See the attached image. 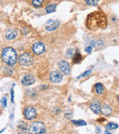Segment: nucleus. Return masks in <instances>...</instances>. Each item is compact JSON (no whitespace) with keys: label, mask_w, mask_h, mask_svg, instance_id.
Segmentation results:
<instances>
[{"label":"nucleus","mask_w":119,"mask_h":134,"mask_svg":"<svg viewBox=\"0 0 119 134\" xmlns=\"http://www.w3.org/2000/svg\"><path fill=\"white\" fill-rule=\"evenodd\" d=\"M85 24L88 29L92 31L97 29H104L107 26V18L101 11H95L88 15Z\"/></svg>","instance_id":"f257e3e1"},{"label":"nucleus","mask_w":119,"mask_h":134,"mask_svg":"<svg viewBox=\"0 0 119 134\" xmlns=\"http://www.w3.org/2000/svg\"><path fill=\"white\" fill-rule=\"evenodd\" d=\"M1 58L7 65L14 66L17 63L18 60V54H17L16 50L12 48H6L2 50L1 53Z\"/></svg>","instance_id":"f03ea898"},{"label":"nucleus","mask_w":119,"mask_h":134,"mask_svg":"<svg viewBox=\"0 0 119 134\" xmlns=\"http://www.w3.org/2000/svg\"><path fill=\"white\" fill-rule=\"evenodd\" d=\"M29 131L34 134H42L46 132V127L42 122L36 121L31 124L29 128Z\"/></svg>","instance_id":"7ed1b4c3"},{"label":"nucleus","mask_w":119,"mask_h":134,"mask_svg":"<svg viewBox=\"0 0 119 134\" xmlns=\"http://www.w3.org/2000/svg\"><path fill=\"white\" fill-rule=\"evenodd\" d=\"M18 62L23 67H29L33 64V57L29 53H23L18 58Z\"/></svg>","instance_id":"20e7f679"},{"label":"nucleus","mask_w":119,"mask_h":134,"mask_svg":"<svg viewBox=\"0 0 119 134\" xmlns=\"http://www.w3.org/2000/svg\"><path fill=\"white\" fill-rule=\"evenodd\" d=\"M24 116L29 120H34L37 117V111L33 107H27L24 109Z\"/></svg>","instance_id":"39448f33"},{"label":"nucleus","mask_w":119,"mask_h":134,"mask_svg":"<svg viewBox=\"0 0 119 134\" xmlns=\"http://www.w3.org/2000/svg\"><path fill=\"white\" fill-rule=\"evenodd\" d=\"M32 50L35 54L41 55L45 52V46L43 43L41 42H36L35 44L32 46Z\"/></svg>","instance_id":"423d86ee"},{"label":"nucleus","mask_w":119,"mask_h":134,"mask_svg":"<svg viewBox=\"0 0 119 134\" xmlns=\"http://www.w3.org/2000/svg\"><path fill=\"white\" fill-rule=\"evenodd\" d=\"M58 65H59V68L61 72H63L66 75L70 74V72H71V67H70V64L67 61L61 60V61H60L58 63Z\"/></svg>","instance_id":"0eeeda50"},{"label":"nucleus","mask_w":119,"mask_h":134,"mask_svg":"<svg viewBox=\"0 0 119 134\" xmlns=\"http://www.w3.org/2000/svg\"><path fill=\"white\" fill-rule=\"evenodd\" d=\"M60 25V22L57 21V20H49L46 23V26H45V28L48 31H53V30H56L58 28Z\"/></svg>","instance_id":"6e6552de"},{"label":"nucleus","mask_w":119,"mask_h":134,"mask_svg":"<svg viewBox=\"0 0 119 134\" xmlns=\"http://www.w3.org/2000/svg\"><path fill=\"white\" fill-rule=\"evenodd\" d=\"M50 81L53 83H60L62 80V74L59 71H52L50 76Z\"/></svg>","instance_id":"1a4fd4ad"},{"label":"nucleus","mask_w":119,"mask_h":134,"mask_svg":"<svg viewBox=\"0 0 119 134\" xmlns=\"http://www.w3.org/2000/svg\"><path fill=\"white\" fill-rule=\"evenodd\" d=\"M35 82V78L32 75H25L21 80V84L24 86H29Z\"/></svg>","instance_id":"9d476101"},{"label":"nucleus","mask_w":119,"mask_h":134,"mask_svg":"<svg viewBox=\"0 0 119 134\" xmlns=\"http://www.w3.org/2000/svg\"><path fill=\"white\" fill-rule=\"evenodd\" d=\"M6 38L9 39V40H12V39L16 38L18 37V31L16 29H13V28H9L6 31L5 33Z\"/></svg>","instance_id":"9b49d317"},{"label":"nucleus","mask_w":119,"mask_h":134,"mask_svg":"<svg viewBox=\"0 0 119 134\" xmlns=\"http://www.w3.org/2000/svg\"><path fill=\"white\" fill-rule=\"evenodd\" d=\"M90 109H92V111L94 114H100V112H101V106L97 101H94V102L91 103Z\"/></svg>","instance_id":"f8f14e48"},{"label":"nucleus","mask_w":119,"mask_h":134,"mask_svg":"<svg viewBox=\"0 0 119 134\" xmlns=\"http://www.w3.org/2000/svg\"><path fill=\"white\" fill-rule=\"evenodd\" d=\"M101 112L105 116H110L112 113V108L107 104H103L101 106Z\"/></svg>","instance_id":"ddd939ff"},{"label":"nucleus","mask_w":119,"mask_h":134,"mask_svg":"<svg viewBox=\"0 0 119 134\" xmlns=\"http://www.w3.org/2000/svg\"><path fill=\"white\" fill-rule=\"evenodd\" d=\"M95 91L98 95H103L104 91H105V88H104L102 83H97V84H95Z\"/></svg>","instance_id":"4468645a"},{"label":"nucleus","mask_w":119,"mask_h":134,"mask_svg":"<svg viewBox=\"0 0 119 134\" xmlns=\"http://www.w3.org/2000/svg\"><path fill=\"white\" fill-rule=\"evenodd\" d=\"M82 60V57L79 52H76L73 57V63H80L81 61Z\"/></svg>","instance_id":"2eb2a0df"},{"label":"nucleus","mask_w":119,"mask_h":134,"mask_svg":"<svg viewBox=\"0 0 119 134\" xmlns=\"http://www.w3.org/2000/svg\"><path fill=\"white\" fill-rule=\"evenodd\" d=\"M118 128V125L116 123H113V122H110V123H108L106 125V129L107 130H111V131H113V130H116Z\"/></svg>","instance_id":"dca6fc26"},{"label":"nucleus","mask_w":119,"mask_h":134,"mask_svg":"<svg viewBox=\"0 0 119 134\" xmlns=\"http://www.w3.org/2000/svg\"><path fill=\"white\" fill-rule=\"evenodd\" d=\"M31 2H32V5L35 7H39L43 4L44 0H32Z\"/></svg>","instance_id":"f3484780"},{"label":"nucleus","mask_w":119,"mask_h":134,"mask_svg":"<svg viewBox=\"0 0 119 134\" xmlns=\"http://www.w3.org/2000/svg\"><path fill=\"white\" fill-rule=\"evenodd\" d=\"M55 9H56V5H49L48 7H46V12L51 13L53 11H55Z\"/></svg>","instance_id":"a211bd4d"},{"label":"nucleus","mask_w":119,"mask_h":134,"mask_svg":"<svg viewBox=\"0 0 119 134\" xmlns=\"http://www.w3.org/2000/svg\"><path fill=\"white\" fill-rule=\"evenodd\" d=\"M85 3L89 5H97L98 0H85Z\"/></svg>","instance_id":"6ab92c4d"},{"label":"nucleus","mask_w":119,"mask_h":134,"mask_svg":"<svg viewBox=\"0 0 119 134\" xmlns=\"http://www.w3.org/2000/svg\"><path fill=\"white\" fill-rule=\"evenodd\" d=\"M73 124H76V125H80V126H85L86 125V122L84 121V120H73Z\"/></svg>","instance_id":"aec40b11"},{"label":"nucleus","mask_w":119,"mask_h":134,"mask_svg":"<svg viewBox=\"0 0 119 134\" xmlns=\"http://www.w3.org/2000/svg\"><path fill=\"white\" fill-rule=\"evenodd\" d=\"M91 73H92V70H86L84 73H82V74H81L80 76L78 77V79H80V78H84V77H87L88 75H90Z\"/></svg>","instance_id":"412c9836"},{"label":"nucleus","mask_w":119,"mask_h":134,"mask_svg":"<svg viewBox=\"0 0 119 134\" xmlns=\"http://www.w3.org/2000/svg\"><path fill=\"white\" fill-rule=\"evenodd\" d=\"M92 45L91 44H88V45H86V47H85V51L87 52V53H91V51H92Z\"/></svg>","instance_id":"4be33fe9"},{"label":"nucleus","mask_w":119,"mask_h":134,"mask_svg":"<svg viewBox=\"0 0 119 134\" xmlns=\"http://www.w3.org/2000/svg\"><path fill=\"white\" fill-rule=\"evenodd\" d=\"M10 66H8V67H7L5 69V72L7 73V75H12V73H13V69H10Z\"/></svg>","instance_id":"5701e85b"},{"label":"nucleus","mask_w":119,"mask_h":134,"mask_svg":"<svg viewBox=\"0 0 119 134\" xmlns=\"http://www.w3.org/2000/svg\"><path fill=\"white\" fill-rule=\"evenodd\" d=\"M1 103L3 104L4 107H7V98L6 97H3L1 99Z\"/></svg>","instance_id":"b1692460"},{"label":"nucleus","mask_w":119,"mask_h":134,"mask_svg":"<svg viewBox=\"0 0 119 134\" xmlns=\"http://www.w3.org/2000/svg\"><path fill=\"white\" fill-rule=\"evenodd\" d=\"M13 87L11 88V101L14 102V88H13Z\"/></svg>","instance_id":"393cba45"},{"label":"nucleus","mask_w":119,"mask_h":134,"mask_svg":"<svg viewBox=\"0 0 119 134\" xmlns=\"http://www.w3.org/2000/svg\"><path fill=\"white\" fill-rule=\"evenodd\" d=\"M66 56L69 57V58H71L73 57V49H69L66 53Z\"/></svg>","instance_id":"a878e982"},{"label":"nucleus","mask_w":119,"mask_h":134,"mask_svg":"<svg viewBox=\"0 0 119 134\" xmlns=\"http://www.w3.org/2000/svg\"><path fill=\"white\" fill-rule=\"evenodd\" d=\"M117 101H118V103H119V95L117 96Z\"/></svg>","instance_id":"bb28decb"}]
</instances>
